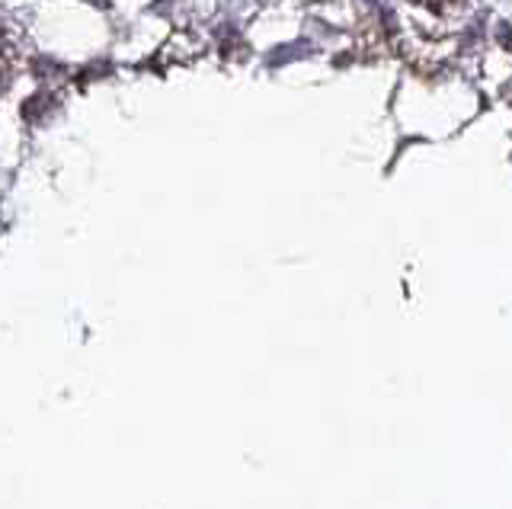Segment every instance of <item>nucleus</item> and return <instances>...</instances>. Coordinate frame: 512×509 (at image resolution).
Instances as JSON below:
<instances>
[{
	"label": "nucleus",
	"instance_id": "2",
	"mask_svg": "<svg viewBox=\"0 0 512 509\" xmlns=\"http://www.w3.org/2000/svg\"><path fill=\"white\" fill-rule=\"evenodd\" d=\"M416 4H423L429 10H452L455 4H461V0H416Z\"/></svg>",
	"mask_w": 512,
	"mask_h": 509
},
{
	"label": "nucleus",
	"instance_id": "1",
	"mask_svg": "<svg viewBox=\"0 0 512 509\" xmlns=\"http://www.w3.org/2000/svg\"><path fill=\"white\" fill-rule=\"evenodd\" d=\"M26 65V36L10 17L0 13V90L13 84V77Z\"/></svg>",
	"mask_w": 512,
	"mask_h": 509
}]
</instances>
